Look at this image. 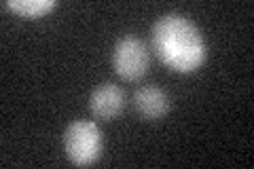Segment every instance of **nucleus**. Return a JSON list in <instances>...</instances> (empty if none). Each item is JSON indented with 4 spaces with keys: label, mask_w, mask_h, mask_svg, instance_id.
<instances>
[{
    "label": "nucleus",
    "mask_w": 254,
    "mask_h": 169,
    "mask_svg": "<svg viewBox=\"0 0 254 169\" xmlns=\"http://www.w3.org/2000/svg\"><path fill=\"white\" fill-rule=\"evenodd\" d=\"M153 47L159 59L180 74L199 70L208 57L199 28L180 13H165L155 21Z\"/></svg>",
    "instance_id": "nucleus-1"
},
{
    "label": "nucleus",
    "mask_w": 254,
    "mask_h": 169,
    "mask_svg": "<svg viewBox=\"0 0 254 169\" xmlns=\"http://www.w3.org/2000/svg\"><path fill=\"white\" fill-rule=\"evenodd\" d=\"M64 150L72 165H93L102 155V131L93 120H74L64 131Z\"/></svg>",
    "instance_id": "nucleus-2"
},
{
    "label": "nucleus",
    "mask_w": 254,
    "mask_h": 169,
    "mask_svg": "<svg viewBox=\"0 0 254 169\" xmlns=\"http://www.w3.org/2000/svg\"><path fill=\"white\" fill-rule=\"evenodd\" d=\"M148 49L144 40L133 34H125L117 40L113 49V68L123 80H140L148 72Z\"/></svg>",
    "instance_id": "nucleus-3"
},
{
    "label": "nucleus",
    "mask_w": 254,
    "mask_h": 169,
    "mask_svg": "<svg viewBox=\"0 0 254 169\" xmlns=\"http://www.w3.org/2000/svg\"><path fill=\"white\" fill-rule=\"evenodd\" d=\"M125 108V93L115 83H102L89 95V110L98 118H117Z\"/></svg>",
    "instance_id": "nucleus-4"
},
{
    "label": "nucleus",
    "mask_w": 254,
    "mask_h": 169,
    "mask_svg": "<svg viewBox=\"0 0 254 169\" xmlns=\"http://www.w3.org/2000/svg\"><path fill=\"white\" fill-rule=\"evenodd\" d=\"M133 108L144 120H161L170 110V98L155 85H144L133 93Z\"/></svg>",
    "instance_id": "nucleus-5"
},
{
    "label": "nucleus",
    "mask_w": 254,
    "mask_h": 169,
    "mask_svg": "<svg viewBox=\"0 0 254 169\" xmlns=\"http://www.w3.org/2000/svg\"><path fill=\"white\" fill-rule=\"evenodd\" d=\"M4 6L26 19H38L55 9V0H6Z\"/></svg>",
    "instance_id": "nucleus-6"
}]
</instances>
